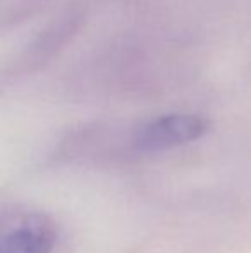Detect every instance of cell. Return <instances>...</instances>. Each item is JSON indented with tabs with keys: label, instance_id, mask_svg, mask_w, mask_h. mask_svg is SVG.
I'll use <instances>...</instances> for the list:
<instances>
[{
	"label": "cell",
	"instance_id": "2",
	"mask_svg": "<svg viewBox=\"0 0 251 253\" xmlns=\"http://www.w3.org/2000/svg\"><path fill=\"white\" fill-rule=\"evenodd\" d=\"M57 233L41 213H19L12 222H3L0 253H52Z\"/></svg>",
	"mask_w": 251,
	"mask_h": 253
},
{
	"label": "cell",
	"instance_id": "1",
	"mask_svg": "<svg viewBox=\"0 0 251 253\" xmlns=\"http://www.w3.org/2000/svg\"><path fill=\"white\" fill-rule=\"evenodd\" d=\"M208 127L210 121L196 112L162 114L140 124L131 134V143L138 152L172 150L201 138Z\"/></svg>",
	"mask_w": 251,
	"mask_h": 253
}]
</instances>
